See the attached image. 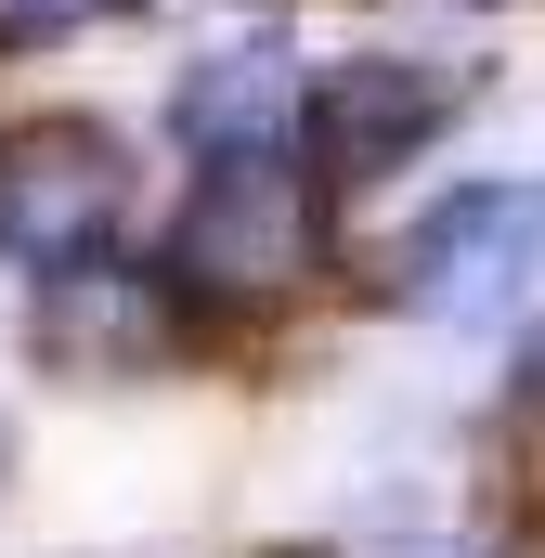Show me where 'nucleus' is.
<instances>
[{
  "label": "nucleus",
  "instance_id": "nucleus-1",
  "mask_svg": "<svg viewBox=\"0 0 545 558\" xmlns=\"http://www.w3.org/2000/svg\"><path fill=\"white\" fill-rule=\"evenodd\" d=\"M312 247H325V182L299 169V143H261V156H208L156 274L182 312H272L312 286Z\"/></svg>",
  "mask_w": 545,
  "mask_h": 558
},
{
  "label": "nucleus",
  "instance_id": "nucleus-2",
  "mask_svg": "<svg viewBox=\"0 0 545 558\" xmlns=\"http://www.w3.org/2000/svg\"><path fill=\"white\" fill-rule=\"evenodd\" d=\"M390 299H403L415 325H455V338L520 325V312L545 299V169L428 195L415 234L390 247Z\"/></svg>",
  "mask_w": 545,
  "mask_h": 558
},
{
  "label": "nucleus",
  "instance_id": "nucleus-3",
  "mask_svg": "<svg viewBox=\"0 0 545 558\" xmlns=\"http://www.w3.org/2000/svg\"><path fill=\"white\" fill-rule=\"evenodd\" d=\"M455 118H468V65H441V52H325V65H299L286 143L325 195H364V182L415 169Z\"/></svg>",
  "mask_w": 545,
  "mask_h": 558
},
{
  "label": "nucleus",
  "instance_id": "nucleus-4",
  "mask_svg": "<svg viewBox=\"0 0 545 558\" xmlns=\"http://www.w3.org/2000/svg\"><path fill=\"white\" fill-rule=\"evenodd\" d=\"M118 221H131V143L105 118H26V131H0V260L26 286L105 260Z\"/></svg>",
  "mask_w": 545,
  "mask_h": 558
},
{
  "label": "nucleus",
  "instance_id": "nucleus-5",
  "mask_svg": "<svg viewBox=\"0 0 545 558\" xmlns=\"http://www.w3.org/2000/svg\"><path fill=\"white\" fill-rule=\"evenodd\" d=\"M26 338H39L52 377H156L182 351V299H169V274H131L105 247L78 274H39V325Z\"/></svg>",
  "mask_w": 545,
  "mask_h": 558
},
{
  "label": "nucleus",
  "instance_id": "nucleus-6",
  "mask_svg": "<svg viewBox=\"0 0 545 558\" xmlns=\"http://www.w3.org/2000/svg\"><path fill=\"white\" fill-rule=\"evenodd\" d=\"M286 118H299V52H286V39H221V52H195V65L169 78V143H182L195 169L286 143Z\"/></svg>",
  "mask_w": 545,
  "mask_h": 558
},
{
  "label": "nucleus",
  "instance_id": "nucleus-7",
  "mask_svg": "<svg viewBox=\"0 0 545 558\" xmlns=\"http://www.w3.org/2000/svg\"><path fill=\"white\" fill-rule=\"evenodd\" d=\"M118 0H0V39H78V26H105Z\"/></svg>",
  "mask_w": 545,
  "mask_h": 558
},
{
  "label": "nucleus",
  "instance_id": "nucleus-8",
  "mask_svg": "<svg viewBox=\"0 0 545 558\" xmlns=\"http://www.w3.org/2000/svg\"><path fill=\"white\" fill-rule=\"evenodd\" d=\"M520 403L545 416V325H533V351H520Z\"/></svg>",
  "mask_w": 545,
  "mask_h": 558
},
{
  "label": "nucleus",
  "instance_id": "nucleus-9",
  "mask_svg": "<svg viewBox=\"0 0 545 558\" xmlns=\"http://www.w3.org/2000/svg\"><path fill=\"white\" fill-rule=\"evenodd\" d=\"M481 558H545V533H507V546H481Z\"/></svg>",
  "mask_w": 545,
  "mask_h": 558
}]
</instances>
